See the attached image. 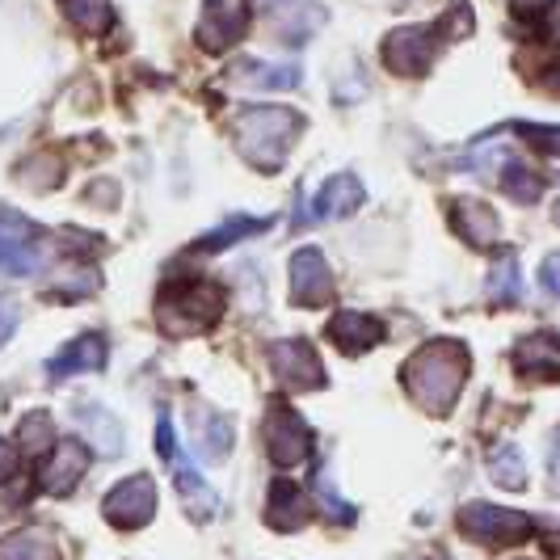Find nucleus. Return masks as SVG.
<instances>
[{
	"label": "nucleus",
	"instance_id": "nucleus-13",
	"mask_svg": "<svg viewBox=\"0 0 560 560\" xmlns=\"http://www.w3.org/2000/svg\"><path fill=\"white\" fill-rule=\"evenodd\" d=\"M84 468H89V447H84L81 439H63V443H56L51 459L43 464L38 485H43L51 498H63V493L77 489V480L84 477Z\"/></svg>",
	"mask_w": 560,
	"mask_h": 560
},
{
	"label": "nucleus",
	"instance_id": "nucleus-17",
	"mask_svg": "<svg viewBox=\"0 0 560 560\" xmlns=\"http://www.w3.org/2000/svg\"><path fill=\"white\" fill-rule=\"evenodd\" d=\"M363 198L366 190L354 173H337V177H329L320 186V195H316V215L320 220H346V215H354L363 207Z\"/></svg>",
	"mask_w": 560,
	"mask_h": 560
},
{
	"label": "nucleus",
	"instance_id": "nucleus-24",
	"mask_svg": "<svg viewBox=\"0 0 560 560\" xmlns=\"http://www.w3.org/2000/svg\"><path fill=\"white\" fill-rule=\"evenodd\" d=\"M0 560H56V544L43 532H18L0 539Z\"/></svg>",
	"mask_w": 560,
	"mask_h": 560
},
{
	"label": "nucleus",
	"instance_id": "nucleus-37",
	"mask_svg": "<svg viewBox=\"0 0 560 560\" xmlns=\"http://www.w3.org/2000/svg\"><path fill=\"white\" fill-rule=\"evenodd\" d=\"M552 0H514V13L518 18H535V13H544Z\"/></svg>",
	"mask_w": 560,
	"mask_h": 560
},
{
	"label": "nucleus",
	"instance_id": "nucleus-12",
	"mask_svg": "<svg viewBox=\"0 0 560 560\" xmlns=\"http://www.w3.org/2000/svg\"><path fill=\"white\" fill-rule=\"evenodd\" d=\"M451 228L472 245V249H493L502 236V220L489 202L480 198H455L451 202Z\"/></svg>",
	"mask_w": 560,
	"mask_h": 560
},
{
	"label": "nucleus",
	"instance_id": "nucleus-2",
	"mask_svg": "<svg viewBox=\"0 0 560 560\" xmlns=\"http://www.w3.org/2000/svg\"><path fill=\"white\" fill-rule=\"evenodd\" d=\"M300 127H304L300 114L287 110V106H253L236 118V148L253 168L279 173Z\"/></svg>",
	"mask_w": 560,
	"mask_h": 560
},
{
	"label": "nucleus",
	"instance_id": "nucleus-1",
	"mask_svg": "<svg viewBox=\"0 0 560 560\" xmlns=\"http://www.w3.org/2000/svg\"><path fill=\"white\" fill-rule=\"evenodd\" d=\"M468 366H472V354H468L464 341L434 337L405 363V388H409V396L418 400L421 409H430L434 418H447L459 393H464Z\"/></svg>",
	"mask_w": 560,
	"mask_h": 560
},
{
	"label": "nucleus",
	"instance_id": "nucleus-5",
	"mask_svg": "<svg viewBox=\"0 0 560 560\" xmlns=\"http://www.w3.org/2000/svg\"><path fill=\"white\" fill-rule=\"evenodd\" d=\"M459 527L477 544H518L535 532V523L518 510H502L489 502H468L459 510Z\"/></svg>",
	"mask_w": 560,
	"mask_h": 560
},
{
	"label": "nucleus",
	"instance_id": "nucleus-7",
	"mask_svg": "<svg viewBox=\"0 0 560 560\" xmlns=\"http://www.w3.org/2000/svg\"><path fill=\"white\" fill-rule=\"evenodd\" d=\"M270 363H275V375L287 388H295V393H316V388L329 384V375H325V366L316 359L312 341H304V337L270 341Z\"/></svg>",
	"mask_w": 560,
	"mask_h": 560
},
{
	"label": "nucleus",
	"instance_id": "nucleus-21",
	"mask_svg": "<svg viewBox=\"0 0 560 560\" xmlns=\"http://www.w3.org/2000/svg\"><path fill=\"white\" fill-rule=\"evenodd\" d=\"M177 493H182V502H186V510L195 514V518H211L215 510H220V498H215V489L207 485L202 477H195L186 464L177 468Z\"/></svg>",
	"mask_w": 560,
	"mask_h": 560
},
{
	"label": "nucleus",
	"instance_id": "nucleus-6",
	"mask_svg": "<svg viewBox=\"0 0 560 560\" xmlns=\"http://www.w3.org/2000/svg\"><path fill=\"white\" fill-rule=\"evenodd\" d=\"M102 514H106V523L122 527V532L148 527L152 514H156V485H152V477L136 472L122 485H114L110 493H106V502H102Z\"/></svg>",
	"mask_w": 560,
	"mask_h": 560
},
{
	"label": "nucleus",
	"instance_id": "nucleus-15",
	"mask_svg": "<svg viewBox=\"0 0 560 560\" xmlns=\"http://www.w3.org/2000/svg\"><path fill=\"white\" fill-rule=\"evenodd\" d=\"M329 337H334L337 350L346 354H363V350H375L384 341V325L366 312H337L329 320Z\"/></svg>",
	"mask_w": 560,
	"mask_h": 560
},
{
	"label": "nucleus",
	"instance_id": "nucleus-23",
	"mask_svg": "<svg viewBox=\"0 0 560 560\" xmlns=\"http://www.w3.org/2000/svg\"><path fill=\"white\" fill-rule=\"evenodd\" d=\"M270 224H275V220H257V215H236V220H228V224L215 228L211 236H202V241H198V249H202V253L228 249V245H236V241H245V236H257V232H266Z\"/></svg>",
	"mask_w": 560,
	"mask_h": 560
},
{
	"label": "nucleus",
	"instance_id": "nucleus-29",
	"mask_svg": "<svg viewBox=\"0 0 560 560\" xmlns=\"http://www.w3.org/2000/svg\"><path fill=\"white\" fill-rule=\"evenodd\" d=\"M514 131L532 143V148H539L544 156H560V127H535V122H518Z\"/></svg>",
	"mask_w": 560,
	"mask_h": 560
},
{
	"label": "nucleus",
	"instance_id": "nucleus-20",
	"mask_svg": "<svg viewBox=\"0 0 560 560\" xmlns=\"http://www.w3.org/2000/svg\"><path fill=\"white\" fill-rule=\"evenodd\" d=\"M195 430H198V447L207 451L211 459H224L228 451H232V421L224 413H215V409H195Z\"/></svg>",
	"mask_w": 560,
	"mask_h": 560
},
{
	"label": "nucleus",
	"instance_id": "nucleus-25",
	"mask_svg": "<svg viewBox=\"0 0 560 560\" xmlns=\"http://www.w3.org/2000/svg\"><path fill=\"white\" fill-rule=\"evenodd\" d=\"M489 300L493 304H518L523 300V275H518V257L514 253H505L502 261L493 266V275H489Z\"/></svg>",
	"mask_w": 560,
	"mask_h": 560
},
{
	"label": "nucleus",
	"instance_id": "nucleus-8",
	"mask_svg": "<svg viewBox=\"0 0 560 560\" xmlns=\"http://www.w3.org/2000/svg\"><path fill=\"white\" fill-rule=\"evenodd\" d=\"M266 451H270L275 468H295L308 455V425L282 400L266 409Z\"/></svg>",
	"mask_w": 560,
	"mask_h": 560
},
{
	"label": "nucleus",
	"instance_id": "nucleus-34",
	"mask_svg": "<svg viewBox=\"0 0 560 560\" xmlns=\"http://www.w3.org/2000/svg\"><path fill=\"white\" fill-rule=\"evenodd\" d=\"M539 282H544V291H552V295L560 300V253H548V257H544Z\"/></svg>",
	"mask_w": 560,
	"mask_h": 560
},
{
	"label": "nucleus",
	"instance_id": "nucleus-11",
	"mask_svg": "<svg viewBox=\"0 0 560 560\" xmlns=\"http://www.w3.org/2000/svg\"><path fill=\"white\" fill-rule=\"evenodd\" d=\"M291 295L295 304H308V308L334 300V270L320 249H300L291 257Z\"/></svg>",
	"mask_w": 560,
	"mask_h": 560
},
{
	"label": "nucleus",
	"instance_id": "nucleus-39",
	"mask_svg": "<svg viewBox=\"0 0 560 560\" xmlns=\"http://www.w3.org/2000/svg\"><path fill=\"white\" fill-rule=\"evenodd\" d=\"M552 34H557V38H560V4H557V9H552Z\"/></svg>",
	"mask_w": 560,
	"mask_h": 560
},
{
	"label": "nucleus",
	"instance_id": "nucleus-10",
	"mask_svg": "<svg viewBox=\"0 0 560 560\" xmlns=\"http://www.w3.org/2000/svg\"><path fill=\"white\" fill-rule=\"evenodd\" d=\"M434 51H439V43H434L430 26H405L384 38V59L400 77H421L434 63Z\"/></svg>",
	"mask_w": 560,
	"mask_h": 560
},
{
	"label": "nucleus",
	"instance_id": "nucleus-4",
	"mask_svg": "<svg viewBox=\"0 0 560 560\" xmlns=\"http://www.w3.org/2000/svg\"><path fill=\"white\" fill-rule=\"evenodd\" d=\"M43 266V232L22 211L0 207V275L30 279Z\"/></svg>",
	"mask_w": 560,
	"mask_h": 560
},
{
	"label": "nucleus",
	"instance_id": "nucleus-36",
	"mask_svg": "<svg viewBox=\"0 0 560 560\" xmlns=\"http://www.w3.org/2000/svg\"><path fill=\"white\" fill-rule=\"evenodd\" d=\"M13 468H18V451H13V443L0 439V480L13 477Z\"/></svg>",
	"mask_w": 560,
	"mask_h": 560
},
{
	"label": "nucleus",
	"instance_id": "nucleus-26",
	"mask_svg": "<svg viewBox=\"0 0 560 560\" xmlns=\"http://www.w3.org/2000/svg\"><path fill=\"white\" fill-rule=\"evenodd\" d=\"M489 477L498 480L502 489H523L527 485V464H523V455H518V447H498L493 455H489Z\"/></svg>",
	"mask_w": 560,
	"mask_h": 560
},
{
	"label": "nucleus",
	"instance_id": "nucleus-35",
	"mask_svg": "<svg viewBox=\"0 0 560 560\" xmlns=\"http://www.w3.org/2000/svg\"><path fill=\"white\" fill-rule=\"evenodd\" d=\"M156 451H161L165 459H177V443H173V425H168V418H161V425H156Z\"/></svg>",
	"mask_w": 560,
	"mask_h": 560
},
{
	"label": "nucleus",
	"instance_id": "nucleus-31",
	"mask_svg": "<svg viewBox=\"0 0 560 560\" xmlns=\"http://www.w3.org/2000/svg\"><path fill=\"white\" fill-rule=\"evenodd\" d=\"M320 502H325V510H329V518H337V523H354V505H346L341 498H337L334 489H329V477H320Z\"/></svg>",
	"mask_w": 560,
	"mask_h": 560
},
{
	"label": "nucleus",
	"instance_id": "nucleus-16",
	"mask_svg": "<svg viewBox=\"0 0 560 560\" xmlns=\"http://www.w3.org/2000/svg\"><path fill=\"white\" fill-rule=\"evenodd\" d=\"M266 523L275 532H300L308 523V498L300 493L295 480H275L266 498Z\"/></svg>",
	"mask_w": 560,
	"mask_h": 560
},
{
	"label": "nucleus",
	"instance_id": "nucleus-28",
	"mask_svg": "<svg viewBox=\"0 0 560 560\" xmlns=\"http://www.w3.org/2000/svg\"><path fill=\"white\" fill-rule=\"evenodd\" d=\"M241 81L253 84V89H291V84H300V68L295 63H287V68H261V63L245 59Z\"/></svg>",
	"mask_w": 560,
	"mask_h": 560
},
{
	"label": "nucleus",
	"instance_id": "nucleus-40",
	"mask_svg": "<svg viewBox=\"0 0 560 560\" xmlns=\"http://www.w3.org/2000/svg\"><path fill=\"white\" fill-rule=\"evenodd\" d=\"M552 220H557V228H560V202L552 207Z\"/></svg>",
	"mask_w": 560,
	"mask_h": 560
},
{
	"label": "nucleus",
	"instance_id": "nucleus-32",
	"mask_svg": "<svg viewBox=\"0 0 560 560\" xmlns=\"http://www.w3.org/2000/svg\"><path fill=\"white\" fill-rule=\"evenodd\" d=\"M443 30H447V34L472 30V9H468V0H455V4H451V13L443 18Z\"/></svg>",
	"mask_w": 560,
	"mask_h": 560
},
{
	"label": "nucleus",
	"instance_id": "nucleus-22",
	"mask_svg": "<svg viewBox=\"0 0 560 560\" xmlns=\"http://www.w3.org/2000/svg\"><path fill=\"white\" fill-rule=\"evenodd\" d=\"M59 4H63V18L84 34H102L114 22L110 0H59Z\"/></svg>",
	"mask_w": 560,
	"mask_h": 560
},
{
	"label": "nucleus",
	"instance_id": "nucleus-19",
	"mask_svg": "<svg viewBox=\"0 0 560 560\" xmlns=\"http://www.w3.org/2000/svg\"><path fill=\"white\" fill-rule=\"evenodd\" d=\"M77 421H81L84 430H89V443L97 447V455H118L122 451V425L114 418L110 409H102V405H93V400H81L77 405Z\"/></svg>",
	"mask_w": 560,
	"mask_h": 560
},
{
	"label": "nucleus",
	"instance_id": "nucleus-30",
	"mask_svg": "<svg viewBox=\"0 0 560 560\" xmlns=\"http://www.w3.org/2000/svg\"><path fill=\"white\" fill-rule=\"evenodd\" d=\"M22 439H26L30 451H43L51 443V418L47 413H34V418L22 421Z\"/></svg>",
	"mask_w": 560,
	"mask_h": 560
},
{
	"label": "nucleus",
	"instance_id": "nucleus-3",
	"mask_svg": "<svg viewBox=\"0 0 560 560\" xmlns=\"http://www.w3.org/2000/svg\"><path fill=\"white\" fill-rule=\"evenodd\" d=\"M220 316H224V291L211 287V282L186 279L161 291L156 320H161V329L173 337L202 334V329H211Z\"/></svg>",
	"mask_w": 560,
	"mask_h": 560
},
{
	"label": "nucleus",
	"instance_id": "nucleus-27",
	"mask_svg": "<svg viewBox=\"0 0 560 560\" xmlns=\"http://www.w3.org/2000/svg\"><path fill=\"white\" fill-rule=\"evenodd\" d=\"M502 190L510 198H518V202H535V198L544 195V182H539V177H535V173L523 165V161H505Z\"/></svg>",
	"mask_w": 560,
	"mask_h": 560
},
{
	"label": "nucleus",
	"instance_id": "nucleus-18",
	"mask_svg": "<svg viewBox=\"0 0 560 560\" xmlns=\"http://www.w3.org/2000/svg\"><path fill=\"white\" fill-rule=\"evenodd\" d=\"M106 363V341L97 334H81L72 337L63 350H59L56 359H51V375L63 380V375H81V371H97V366Z\"/></svg>",
	"mask_w": 560,
	"mask_h": 560
},
{
	"label": "nucleus",
	"instance_id": "nucleus-9",
	"mask_svg": "<svg viewBox=\"0 0 560 560\" xmlns=\"http://www.w3.org/2000/svg\"><path fill=\"white\" fill-rule=\"evenodd\" d=\"M249 30V13L245 4H232V0H207L202 13H198V47L220 56L232 43H241Z\"/></svg>",
	"mask_w": 560,
	"mask_h": 560
},
{
	"label": "nucleus",
	"instance_id": "nucleus-33",
	"mask_svg": "<svg viewBox=\"0 0 560 560\" xmlns=\"http://www.w3.org/2000/svg\"><path fill=\"white\" fill-rule=\"evenodd\" d=\"M18 320H22V308H18V300H4V295H0V346L13 337Z\"/></svg>",
	"mask_w": 560,
	"mask_h": 560
},
{
	"label": "nucleus",
	"instance_id": "nucleus-14",
	"mask_svg": "<svg viewBox=\"0 0 560 560\" xmlns=\"http://www.w3.org/2000/svg\"><path fill=\"white\" fill-rule=\"evenodd\" d=\"M514 366H518L527 380H560V337L527 334L514 346Z\"/></svg>",
	"mask_w": 560,
	"mask_h": 560
},
{
	"label": "nucleus",
	"instance_id": "nucleus-38",
	"mask_svg": "<svg viewBox=\"0 0 560 560\" xmlns=\"http://www.w3.org/2000/svg\"><path fill=\"white\" fill-rule=\"evenodd\" d=\"M266 9H279V4H304V0H261Z\"/></svg>",
	"mask_w": 560,
	"mask_h": 560
}]
</instances>
